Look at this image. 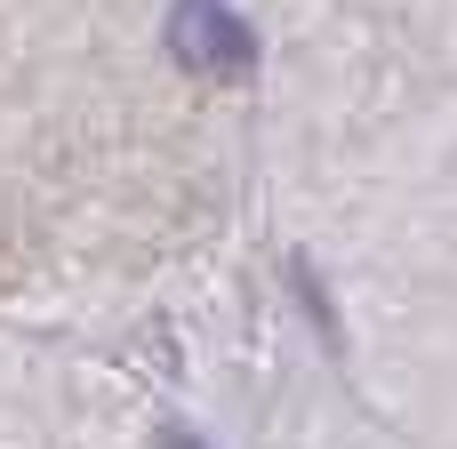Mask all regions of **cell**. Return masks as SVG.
Listing matches in <instances>:
<instances>
[{
  "label": "cell",
  "instance_id": "1",
  "mask_svg": "<svg viewBox=\"0 0 457 449\" xmlns=\"http://www.w3.org/2000/svg\"><path fill=\"white\" fill-rule=\"evenodd\" d=\"M169 56L201 80H249L257 72V32L233 16V0H177L169 8Z\"/></svg>",
  "mask_w": 457,
  "mask_h": 449
},
{
  "label": "cell",
  "instance_id": "2",
  "mask_svg": "<svg viewBox=\"0 0 457 449\" xmlns=\"http://www.w3.org/2000/svg\"><path fill=\"white\" fill-rule=\"evenodd\" d=\"M289 297L305 305V321L321 329V345H329V353H345V329H337V305H329V289H321V273H313L305 257L289 265Z\"/></svg>",
  "mask_w": 457,
  "mask_h": 449
},
{
  "label": "cell",
  "instance_id": "3",
  "mask_svg": "<svg viewBox=\"0 0 457 449\" xmlns=\"http://www.w3.org/2000/svg\"><path fill=\"white\" fill-rule=\"evenodd\" d=\"M161 449H209V442H201L193 426H169V434H161Z\"/></svg>",
  "mask_w": 457,
  "mask_h": 449
}]
</instances>
